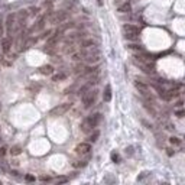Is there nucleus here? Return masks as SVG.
<instances>
[{"mask_svg": "<svg viewBox=\"0 0 185 185\" xmlns=\"http://www.w3.org/2000/svg\"><path fill=\"white\" fill-rule=\"evenodd\" d=\"M84 56H85V51L82 49V51H80V52H72V54H71V60L72 61H81V60H84Z\"/></svg>", "mask_w": 185, "mask_h": 185, "instance_id": "nucleus-16", "label": "nucleus"}, {"mask_svg": "<svg viewBox=\"0 0 185 185\" xmlns=\"http://www.w3.org/2000/svg\"><path fill=\"white\" fill-rule=\"evenodd\" d=\"M103 100H104V101H106V103H109L110 100H111V87H110L109 84H107V85H106V88H104Z\"/></svg>", "mask_w": 185, "mask_h": 185, "instance_id": "nucleus-17", "label": "nucleus"}, {"mask_svg": "<svg viewBox=\"0 0 185 185\" xmlns=\"http://www.w3.org/2000/svg\"><path fill=\"white\" fill-rule=\"evenodd\" d=\"M111 159H113V162H116V163L120 162V156L117 153H113V155H111Z\"/></svg>", "mask_w": 185, "mask_h": 185, "instance_id": "nucleus-28", "label": "nucleus"}, {"mask_svg": "<svg viewBox=\"0 0 185 185\" xmlns=\"http://www.w3.org/2000/svg\"><path fill=\"white\" fill-rule=\"evenodd\" d=\"M169 143H171V145H174V146H181L182 140L178 139V137H171V139H169Z\"/></svg>", "mask_w": 185, "mask_h": 185, "instance_id": "nucleus-22", "label": "nucleus"}, {"mask_svg": "<svg viewBox=\"0 0 185 185\" xmlns=\"http://www.w3.org/2000/svg\"><path fill=\"white\" fill-rule=\"evenodd\" d=\"M68 19V13L64 10H60V12H54L52 15H49V20L52 23H62L64 20Z\"/></svg>", "mask_w": 185, "mask_h": 185, "instance_id": "nucleus-6", "label": "nucleus"}, {"mask_svg": "<svg viewBox=\"0 0 185 185\" xmlns=\"http://www.w3.org/2000/svg\"><path fill=\"white\" fill-rule=\"evenodd\" d=\"M77 3H78V0H65L64 2V6H65L67 9H72Z\"/></svg>", "mask_w": 185, "mask_h": 185, "instance_id": "nucleus-21", "label": "nucleus"}, {"mask_svg": "<svg viewBox=\"0 0 185 185\" xmlns=\"http://www.w3.org/2000/svg\"><path fill=\"white\" fill-rule=\"evenodd\" d=\"M90 151H91V145H90L88 142H81V143L77 145V147H75V152L78 153V155H87V153H90Z\"/></svg>", "mask_w": 185, "mask_h": 185, "instance_id": "nucleus-8", "label": "nucleus"}, {"mask_svg": "<svg viewBox=\"0 0 185 185\" xmlns=\"http://www.w3.org/2000/svg\"><path fill=\"white\" fill-rule=\"evenodd\" d=\"M98 136H100V132L96 130L94 133H91V136H90V142H96L98 139Z\"/></svg>", "mask_w": 185, "mask_h": 185, "instance_id": "nucleus-24", "label": "nucleus"}, {"mask_svg": "<svg viewBox=\"0 0 185 185\" xmlns=\"http://www.w3.org/2000/svg\"><path fill=\"white\" fill-rule=\"evenodd\" d=\"M41 72L44 74V75H51L52 72H54V67L52 65H44L41 68Z\"/></svg>", "mask_w": 185, "mask_h": 185, "instance_id": "nucleus-19", "label": "nucleus"}, {"mask_svg": "<svg viewBox=\"0 0 185 185\" xmlns=\"http://www.w3.org/2000/svg\"><path fill=\"white\" fill-rule=\"evenodd\" d=\"M133 64L139 67L142 71H145L146 74H153V72H155V67H153L147 60H145V58L133 56Z\"/></svg>", "mask_w": 185, "mask_h": 185, "instance_id": "nucleus-2", "label": "nucleus"}, {"mask_svg": "<svg viewBox=\"0 0 185 185\" xmlns=\"http://www.w3.org/2000/svg\"><path fill=\"white\" fill-rule=\"evenodd\" d=\"M129 49H132V51H137V52H142V51H143V48H142L140 45H129Z\"/></svg>", "mask_w": 185, "mask_h": 185, "instance_id": "nucleus-25", "label": "nucleus"}, {"mask_svg": "<svg viewBox=\"0 0 185 185\" xmlns=\"http://www.w3.org/2000/svg\"><path fill=\"white\" fill-rule=\"evenodd\" d=\"M85 165H87V161H75V162H72V166H75V168H82Z\"/></svg>", "mask_w": 185, "mask_h": 185, "instance_id": "nucleus-23", "label": "nucleus"}, {"mask_svg": "<svg viewBox=\"0 0 185 185\" xmlns=\"http://www.w3.org/2000/svg\"><path fill=\"white\" fill-rule=\"evenodd\" d=\"M123 33L127 39H137L139 33H140V29L136 26V25H132V23H127L123 26Z\"/></svg>", "mask_w": 185, "mask_h": 185, "instance_id": "nucleus-3", "label": "nucleus"}, {"mask_svg": "<svg viewBox=\"0 0 185 185\" xmlns=\"http://www.w3.org/2000/svg\"><path fill=\"white\" fill-rule=\"evenodd\" d=\"M71 109V104L70 103H64V104H58L56 107H54V109L49 111V116L51 117H60V116H64L68 111V110Z\"/></svg>", "mask_w": 185, "mask_h": 185, "instance_id": "nucleus-5", "label": "nucleus"}, {"mask_svg": "<svg viewBox=\"0 0 185 185\" xmlns=\"http://www.w3.org/2000/svg\"><path fill=\"white\" fill-rule=\"evenodd\" d=\"M100 60H101V55H100L98 51L90 52V54H87L84 56V61H85L87 64H97V62H100Z\"/></svg>", "mask_w": 185, "mask_h": 185, "instance_id": "nucleus-7", "label": "nucleus"}, {"mask_svg": "<svg viewBox=\"0 0 185 185\" xmlns=\"http://www.w3.org/2000/svg\"><path fill=\"white\" fill-rule=\"evenodd\" d=\"M135 87L139 90V92H142L143 96H147L149 98H152L151 97V94H149V87H147L145 82H142V81H139V80H136L135 81Z\"/></svg>", "mask_w": 185, "mask_h": 185, "instance_id": "nucleus-10", "label": "nucleus"}, {"mask_svg": "<svg viewBox=\"0 0 185 185\" xmlns=\"http://www.w3.org/2000/svg\"><path fill=\"white\" fill-rule=\"evenodd\" d=\"M39 180L44 181V182H49V181H51V178H49V176H41Z\"/></svg>", "mask_w": 185, "mask_h": 185, "instance_id": "nucleus-32", "label": "nucleus"}, {"mask_svg": "<svg viewBox=\"0 0 185 185\" xmlns=\"http://www.w3.org/2000/svg\"><path fill=\"white\" fill-rule=\"evenodd\" d=\"M0 48H2V52L3 54H7L12 48V36H6V38H2V42H0Z\"/></svg>", "mask_w": 185, "mask_h": 185, "instance_id": "nucleus-9", "label": "nucleus"}, {"mask_svg": "<svg viewBox=\"0 0 185 185\" xmlns=\"http://www.w3.org/2000/svg\"><path fill=\"white\" fill-rule=\"evenodd\" d=\"M55 182H56V184H65V182H68V178H65V176H60V178L55 180Z\"/></svg>", "mask_w": 185, "mask_h": 185, "instance_id": "nucleus-27", "label": "nucleus"}, {"mask_svg": "<svg viewBox=\"0 0 185 185\" xmlns=\"http://www.w3.org/2000/svg\"><path fill=\"white\" fill-rule=\"evenodd\" d=\"M27 17V10H19L16 15V20L19 22V25H23V22L26 20Z\"/></svg>", "mask_w": 185, "mask_h": 185, "instance_id": "nucleus-15", "label": "nucleus"}, {"mask_svg": "<svg viewBox=\"0 0 185 185\" xmlns=\"http://www.w3.org/2000/svg\"><path fill=\"white\" fill-rule=\"evenodd\" d=\"M176 116H178V117H184V116H185V110H180V111H176Z\"/></svg>", "mask_w": 185, "mask_h": 185, "instance_id": "nucleus-31", "label": "nucleus"}, {"mask_svg": "<svg viewBox=\"0 0 185 185\" xmlns=\"http://www.w3.org/2000/svg\"><path fill=\"white\" fill-rule=\"evenodd\" d=\"M67 77H68V74L67 72H60V74H56V75L52 77V81H62V80H65Z\"/></svg>", "mask_w": 185, "mask_h": 185, "instance_id": "nucleus-20", "label": "nucleus"}, {"mask_svg": "<svg viewBox=\"0 0 185 185\" xmlns=\"http://www.w3.org/2000/svg\"><path fill=\"white\" fill-rule=\"evenodd\" d=\"M100 122H101V114L100 113H94V114L88 116L87 119H84V122H82V125H81L82 132L87 133V132L92 130L94 127H97Z\"/></svg>", "mask_w": 185, "mask_h": 185, "instance_id": "nucleus-1", "label": "nucleus"}, {"mask_svg": "<svg viewBox=\"0 0 185 185\" xmlns=\"http://www.w3.org/2000/svg\"><path fill=\"white\" fill-rule=\"evenodd\" d=\"M10 152H12V155H19V153L22 152V149H20V146H13Z\"/></svg>", "mask_w": 185, "mask_h": 185, "instance_id": "nucleus-26", "label": "nucleus"}, {"mask_svg": "<svg viewBox=\"0 0 185 185\" xmlns=\"http://www.w3.org/2000/svg\"><path fill=\"white\" fill-rule=\"evenodd\" d=\"M6 155V147H0V156H5Z\"/></svg>", "mask_w": 185, "mask_h": 185, "instance_id": "nucleus-33", "label": "nucleus"}, {"mask_svg": "<svg viewBox=\"0 0 185 185\" xmlns=\"http://www.w3.org/2000/svg\"><path fill=\"white\" fill-rule=\"evenodd\" d=\"M15 22H16V15H15V13H10V15L7 16V19H6V29H7V32L9 33L13 32Z\"/></svg>", "mask_w": 185, "mask_h": 185, "instance_id": "nucleus-11", "label": "nucleus"}, {"mask_svg": "<svg viewBox=\"0 0 185 185\" xmlns=\"http://www.w3.org/2000/svg\"><path fill=\"white\" fill-rule=\"evenodd\" d=\"M25 180H26L27 182H33V181H35V176H33V175H26Z\"/></svg>", "mask_w": 185, "mask_h": 185, "instance_id": "nucleus-30", "label": "nucleus"}, {"mask_svg": "<svg viewBox=\"0 0 185 185\" xmlns=\"http://www.w3.org/2000/svg\"><path fill=\"white\" fill-rule=\"evenodd\" d=\"M0 38H3V22H0Z\"/></svg>", "mask_w": 185, "mask_h": 185, "instance_id": "nucleus-34", "label": "nucleus"}, {"mask_svg": "<svg viewBox=\"0 0 185 185\" xmlns=\"http://www.w3.org/2000/svg\"><path fill=\"white\" fill-rule=\"evenodd\" d=\"M29 12H31L32 15H38L39 9H38V7H31V9H29Z\"/></svg>", "mask_w": 185, "mask_h": 185, "instance_id": "nucleus-29", "label": "nucleus"}, {"mask_svg": "<svg viewBox=\"0 0 185 185\" xmlns=\"http://www.w3.org/2000/svg\"><path fill=\"white\" fill-rule=\"evenodd\" d=\"M117 12H119V13H130V12H132V5L129 3V2H125L123 5H120L119 7H117Z\"/></svg>", "mask_w": 185, "mask_h": 185, "instance_id": "nucleus-14", "label": "nucleus"}, {"mask_svg": "<svg viewBox=\"0 0 185 185\" xmlns=\"http://www.w3.org/2000/svg\"><path fill=\"white\" fill-rule=\"evenodd\" d=\"M97 3H98L100 6H103V0H97Z\"/></svg>", "mask_w": 185, "mask_h": 185, "instance_id": "nucleus-36", "label": "nucleus"}, {"mask_svg": "<svg viewBox=\"0 0 185 185\" xmlns=\"http://www.w3.org/2000/svg\"><path fill=\"white\" fill-rule=\"evenodd\" d=\"M60 39H61V35L56 32L55 35L49 36V39L46 41V46H56V44L60 42Z\"/></svg>", "mask_w": 185, "mask_h": 185, "instance_id": "nucleus-13", "label": "nucleus"}, {"mask_svg": "<svg viewBox=\"0 0 185 185\" xmlns=\"http://www.w3.org/2000/svg\"><path fill=\"white\" fill-rule=\"evenodd\" d=\"M80 46H81V49H90V48H96L97 44H96L94 39H82L80 42Z\"/></svg>", "mask_w": 185, "mask_h": 185, "instance_id": "nucleus-12", "label": "nucleus"}, {"mask_svg": "<svg viewBox=\"0 0 185 185\" xmlns=\"http://www.w3.org/2000/svg\"><path fill=\"white\" fill-rule=\"evenodd\" d=\"M168 155H169V156H172V155H174V152H172L171 149H168Z\"/></svg>", "mask_w": 185, "mask_h": 185, "instance_id": "nucleus-35", "label": "nucleus"}, {"mask_svg": "<svg viewBox=\"0 0 185 185\" xmlns=\"http://www.w3.org/2000/svg\"><path fill=\"white\" fill-rule=\"evenodd\" d=\"M96 98H97V91L96 90H88L87 92L82 94V106L84 109L91 107L92 104L96 103Z\"/></svg>", "mask_w": 185, "mask_h": 185, "instance_id": "nucleus-4", "label": "nucleus"}, {"mask_svg": "<svg viewBox=\"0 0 185 185\" xmlns=\"http://www.w3.org/2000/svg\"><path fill=\"white\" fill-rule=\"evenodd\" d=\"M45 26V17H41L38 22H36V25L32 27V31H42Z\"/></svg>", "mask_w": 185, "mask_h": 185, "instance_id": "nucleus-18", "label": "nucleus"}]
</instances>
